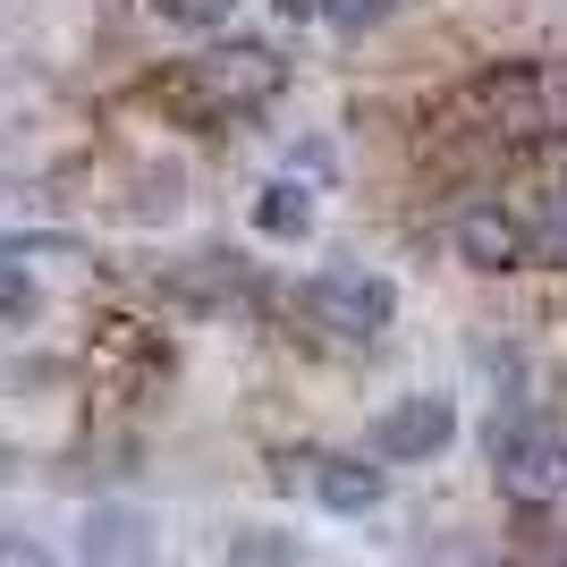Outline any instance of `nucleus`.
Returning <instances> with one entry per match:
<instances>
[{
  "mask_svg": "<svg viewBox=\"0 0 567 567\" xmlns=\"http://www.w3.org/2000/svg\"><path fill=\"white\" fill-rule=\"evenodd\" d=\"M280 85H288V60L271 43H213L162 76V102H178L187 118H237V111H262Z\"/></svg>",
  "mask_w": 567,
  "mask_h": 567,
  "instance_id": "1",
  "label": "nucleus"
},
{
  "mask_svg": "<svg viewBox=\"0 0 567 567\" xmlns=\"http://www.w3.org/2000/svg\"><path fill=\"white\" fill-rule=\"evenodd\" d=\"M492 483L517 508H550L567 499V432L543 415H499L492 424Z\"/></svg>",
  "mask_w": 567,
  "mask_h": 567,
  "instance_id": "2",
  "label": "nucleus"
},
{
  "mask_svg": "<svg viewBox=\"0 0 567 567\" xmlns=\"http://www.w3.org/2000/svg\"><path fill=\"white\" fill-rule=\"evenodd\" d=\"M306 313H313V331H331V339H381L390 331V313H399V288L381 280V271H322V280L306 288Z\"/></svg>",
  "mask_w": 567,
  "mask_h": 567,
  "instance_id": "3",
  "label": "nucleus"
},
{
  "mask_svg": "<svg viewBox=\"0 0 567 567\" xmlns=\"http://www.w3.org/2000/svg\"><path fill=\"white\" fill-rule=\"evenodd\" d=\"M450 441H457V406H450V399H399V406L373 424V457H390V466L441 457Z\"/></svg>",
  "mask_w": 567,
  "mask_h": 567,
  "instance_id": "4",
  "label": "nucleus"
},
{
  "mask_svg": "<svg viewBox=\"0 0 567 567\" xmlns=\"http://www.w3.org/2000/svg\"><path fill=\"white\" fill-rule=\"evenodd\" d=\"M76 567H153V517L127 499H102L76 525Z\"/></svg>",
  "mask_w": 567,
  "mask_h": 567,
  "instance_id": "5",
  "label": "nucleus"
},
{
  "mask_svg": "<svg viewBox=\"0 0 567 567\" xmlns=\"http://www.w3.org/2000/svg\"><path fill=\"white\" fill-rule=\"evenodd\" d=\"M457 255L474 271H517V262H534V237H525V220L508 204H466L457 213Z\"/></svg>",
  "mask_w": 567,
  "mask_h": 567,
  "instance_id": "6",
  "label": "nucleus"
},
{
  "mask_svg": "<svg viewBox=\"0 0 567 567\" xmlns=\"http://www.w3.org/2000/svg\"><path fill=\"white\" fill-rule=\"evenodd\" d=\"M474 111H483V127L508 144H534L543 136V102H534V69H492L483 85H474Z\"/></svg>",
  "mask_w": 567,
  "mask_h": 567,
  "instance_id": "7",
  "label": "nucleus"
},
{
  "mask_svg": "<svg viewBox=\"0 0 567 567\" xmlns=\"http://www.w3.org/2000/svg\"><path fill=\"white\" fill-rule=\"evenodd\" d=\"M381 492H390V474L364 466V457H322L313 466V499L331 517H364V508H381Z\"/></svg>",
  "mask_w": 567,
  "mask_h": 567,
  "instance_id": "8",
  "label": "nucleus"
},
{
  "mask_svg": "<svg viewBox=\"0 0 567 567\" xmlns=\"http://www.w3.org/2000/svg\"><path fill=\"white\" fill-rule=\"evenodd\" d=\"M255 229H262V237H280V246L313 237V195L297 187V178H271V187L255 195Z\"/></svg>",
  "mask_w": 567,
  "mask_h": 567,
  "instance_id": "9",
  "label": "nucleus"
},
{
  "mask_svg": "<svg viewBox=\"0 0 567 567\" xmlns=\"http://www.w3.org/2000/svg\"><path fill=\"white\" fill-rule=\"evenodd\" d=\"M525 237H534V255H543V262H567V162L550 169V187H543V220H534Z\"/></svg>",
  "mask_w": 567,
  "mask_h": 567,
  "instance_id": "10",
  "label": "nucleus"
},
{
  "mask_svg": "<svg viewBox=\"0 0 567 567\" xmlns=\"http://www.w3.org/2000/svg\"><path fill=\"white\" fill-rule=\"evenodd\" d=\"M153 18L178 25V34H213V25L237 18V0H153Z\"/></svg>",
  "mask_w": 567,
  "mask_h": 567,
  "instance_id": "11",
  "label": "nucleus"
},
{
  "mask_svg": "<svg viewBox=\"0 0 567 567\" xmlns=\"http://www.w3.org/2000/svg\"><path fill=\"white\" fill-rule=\"evenodd\" d=\"M534 102H543V136H567V60H534Z\"/></svg>",
  "mask_w": 567,
  "mask_h": 567,
  "instance_id": "12",
  "label": "nucleus"
},
{
  "mask_svg": "<svg viewBox=\"0 0 567 567\" xmlns=\"http://www.w3.org/2000/svg\"><path fill=\"white\" fill-rule=\"evenodd\" d=\"M34 313V280H25L18 246H0V322H25Z\"/></svg>",
  "mask_w": 567,
  "mask_h": 567,
  "instance_id": "13",
  "label": "nucleus"
},
{
  "mask_svg": "<svg viewBox=\"0 0 567 567\" xmlns=\"http://www.w3.org/2000/svg\"><path fill=\"white\" fill-rule=\"evenodd\" d=\"M229 567H306V559H297V543H288V534H237Z\"/></svg>",
  "mask_w": 567,
  "mask_h": 567,
  "instance_id": "14",
  "label": "nucleus"
},
{
  "mask_svg": "<svg viewBox=\"0 0 567 567\" xmlns=\"http://www.w3.org/2000/svg\"><path fill=\"white\" fill-rule=\"evenodd\" d=\"M322 18H331L339 34H364V25L390 18V0H322Z\"/></svg>",
  "mask_w": 567,
  "mask_h": 567,
  "instance_id": "15",
  "label": "nucleus"
},
{
  "mask_svg": "<svg viewBox=\"0 0 567 567\" xmlns=\"http://www.w3.org/2000/svg\"><path fill=\"white\" fill-rule=\"evenodd\" d=\"M0 567H60L43 543H25V534H0Z\"/></svg>",
  "mask_w": 567,
  "mask_h": 567,
  "instance_id": "16",
  "label": "nucleus"
}]
</instances>
